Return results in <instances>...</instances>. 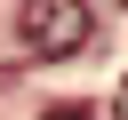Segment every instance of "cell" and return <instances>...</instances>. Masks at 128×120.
Here are the masks:
<instances>
[{
  "mask_svg": "<svg viewBox=\"0 0 128 120\" xmlns=\"http://www.w3.org/2000/svg\"><path fill=\"white\" fill-rule=\"evenodd\" d=\"M88 8L80 0H32V8H16V32H24V48L32 56H72V48H88Z\"/></svg>",
  "mask_w": 128,
  "mask_h": 120,
  "instance_id": "6da1fadb",
  "label": "cell"
},
{
  "mask_svg": "<svg viewBox=\"0 0 128 120\" xmlns=\"http://www.w3.org/2000/svg\"><path fill=\"white\" fill-rule=\"evenodd\" d=\"M112 120H128V80H120V96H112Z\"/></svg>",
  "mask_w": 128,
  "mask_h": 120,
  "instance_id": "7a4b0ae2",
  "label": "cell"
},
{
  "mask_svg": "<svg viewBox=\"0 0 128 120\" xmlns=\"http://www.w3.org/2000/svg\"><path fill=\"white\" fill-rule=\"evenodd\" d=\"M48 120H80V112H48Z\"/></svg>",
  "mask_w": 128,
  "mask_h": 120,
  "instance_id": "3957f363",
  "label": "cell"
}]
</instances>
